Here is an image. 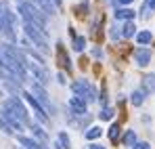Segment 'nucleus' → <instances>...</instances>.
I'll list each match as a JSON object with an SVG mask.
<instances>
[{
  "instance_id": "nucleus-1",
  "label": "nucleus",
  "mask_w": 155,
  "mask_h": 149,
  "mask_svg": "<svg viewBox=\"0 0 155 149\" xmlns=\"http://www.w3.org/2000/svg\"><path fill=\"white\" fill-rule=\"evenodd\" d=\"M17 8H19V13H21V17L25 19V23H34L38 25L44 34H46V15H42L36 6H31L27 0H23V2H19L17 4Z\"/></svg>"
},
{
  "instance_id": "nucleus-2",
  "label": "nucleus",
  "mask_w": 155,
  "mask_h": 149,
  "mask_svg": "<svg viewBox=\"0 0 155 149\" xmlns=\"http://www.w3.org/2000/svg\"><path fill=\"white\" fill-rule=\"evenodd\" d=\"M25 27V34H27V38L34 42V46H38V49L42 50V52H48L51 50V46H48V40H46V36H44V32L38 27V25H34V23H25L23 25Z\"/></svg>"
},
{
  "instance_id": "nucleus-3",
  "label": "nucleus",
  "mask_w": 155,
  "mask_h": 149,
  "mask_svg": "<svg viewBox=\"0 0 155 149\" xmlns=\"http://www.w3.org/2000/svg\"><path fill=\"white\" fill-rule=\"evenodd\" d=\"M71 90H74L76 97L84 99L86 103H88V101H97V88H94L88 80H76V82L71 84Z\"/></svg>"
},
{
  "instance_id": "nucleus-4",
  "label": "nucleus",
  "mask_w": 155,
  "mask_h": 149,
  "mask_svg": "<svg viewBox=\"0 0 155 149\" xmlns=\"http://www.w3.org/2000/svg\"><path fill=\"white\" fill-rule=\"evenodd\" d=\"M2 105H6L11 111H13V116L15 118H19L23 124H29V118H27V109L23 107V103L19 101V97H11V99H6Z\"/></svg>"
},
{
  "instance_id": "nucleus-5",
  "label": "nucleus",
  "mask_w": 155,
  "mask_h": 149,
  "mask_svg": "<svg viewBox=\"0 0 155 149\" xmlns=\"http://www.w3.org/2000/svg\"><path fill=\"white\" fill-rule=\"evenodd\" d=\"M21 97H23V99L27 101V103H29V107H31V109H34V113H36V118H38V120H40V122H42V124H46V122H48V116H46V109H44V107H42V105H40V101L36 99V97H34V93H21Z\"/></svg>"
},
{
  "instance_id": "nucleus-6",
  "label": "nucleus",
  "mask_w": 155,
  "mask_h": 149,
  "mask_svg": "<svg viewBox=\"0 0 155 149\" xmlns=\"http://www.w3.org/2000/svg\"><path fill=\"white\" fill-rule=\"evenodd\" d=\"M31 93H34V97L40 101V105H42L46 111L54 113V105L48 101V95H46V90L42 88V84H40V82H34V84H31Z\"/></svg>"
},
{
  "instance_id": "nucleus-7",
  "label": "nucleus",
  "mask_w": 155,
  "mask_h": 149,
  "mask_svg": "<svg viewBox=\"0 0 155 149\" xmlns=\"http://www.w3.org/2000/svg\"><path fill=\"white\" fill-rule=\"evenodd\" d=\"M25 67L29 69V74L34 76L40 84H48L51 80H48V74H46V69H44V65H40V63H31V61H27Z\"/></svg>"
},
{
  "instance_id": "nucleus-8",
  "label": "nucleus",
  "mask_w": 155,
  "mask_h": 149,
  "mask_svg": "<svg viewBox=\"0 0 155 149\" xmlns=\"http://www.w3.org/2000/svg\"><path fill=\"white\" fill-rule=\"evenodd\" d=\"M0 118H2V120H6V122L11 124V128L15 130V132L23 130V122H21L19 118H15V116H13V111H11V109H8L6 105H2V107H0Z\"/></svg>"
},
{
  "instance_id": "nucleus-9",
  "label": "nucleus",
  "mask_w": 155,
  "mask_h": 149,
  "mask_svg": "<svg viewBox=\"0 0 155 149\" xmlns=\"http://www.w3.org/2000/svg\"><path fill=\"white\" fill-rule=\"evenodd\" d=\"M0 32H2L11 42H15V40H17V34L13 32V25L6 21V17H4V13H2V2H0Z\"/></svg>"
},
{
  "instance_id": "nucleus-10",
  "label": "nucleus",
  "mask_w": 155,
  "mask_h": 149,
  "mask_svg": "<svg viewBox=\"0 0 155 149\" xmlns=\"http://www.w3.org/2000/svg\"><path fill=\"white\" fill-rule=\"evenodd\" d=\"M31 6H36L42 15H46V17H51V15H54V6H52L51 0H27Z\"/></svg>"
},
{
  "instance_id": "nucleus-11",
  "label": "nucleus",
  "mask_w": 155,
  "mask_h": 149,
  "mask_svg": "<svg viewBox=\"0 0 155 149\" xmlns=\"http://www.w3.org/2000/svg\"><path fill=\"white\" fill-rule=\"evenodd\" d=\"M69 109H71L74 116H86V101L74 95V97L69 99Z\"/></svg>"
},
{
  "instance_id": "nucleus-12",
  "label": "nucleus",
  "mask_w": 155,
  "mask_h": 149,
  "mask_svg": "<svg viewBox=\"0 0 155 149\" xmlns=\"http://www.w3.org/2000/svg\"><path fill=\"white\" fill-rule=\"evenodd\" d=\"M134 61H136L140 67H147V65L151 63V50H149V49H143V46H140V49H136V50H134Z\"/></svg>"
},
{
  "instance_id": "nucleus-13",
  "label": "nucleus",
  "mask_w": 155,
  "mask_h": 149,
  "mask_svg": "<svg viewBox=\"0 0 155 149\" xmlns=\"http://www.w3.org/2000/svg\"><path fill=\"white\" fill-rule=\"evenodd\" d=\"M57 46H59V49H57V59H59V65H61V67H65V69L69 72V69H71V61H69L67 52H65V49H63V44H61V42H59Z\"/></svg>"
},
{
  "instance_id": "nucleus-14",
  "label": "nucleus",
  "mask_w": 155,
  "mask_h": 149,
  "mask_svg": "<svg viewBox=\"0 0 155 149\" xmlns=\"http://www.w3.org/2000/svg\"><path fill=\"white\" fill-rule=\"evenodd\" d=\"M143 90L149 95V93H155V74H149L143 78Z\"/></svg>"
},
{
  "instance_id": "nucleus-15",
  "label": "nucleus",
  "mask_w": 155,
  "mask_h": 149,
  "mask_svg": "<svg viewBox=\"0 0 155 149\" xmlns=\"http://www.w3.org/2000/svg\"><path fill=\"white\" fill-rule=\"evenodd\" d=\"M134 15H136V13H134L132 8H128V6H126V8H117V11H115V19H126V21H132V19H134Z\"/></svg>"
},
{
  "instance_id": "nucleus-16",
  "label": "nucleus",
  "mask_w": 155,
  "mask_h": 149,
  "mask_svg": "<svg viewBox=\"0 0 155 149\" xmlns=\"http://www.w3.org/2000/svg\"><path fill=\"white\" fill-rule=\"evenodd\" d=\"M151 40H153V36H151V32H147V29H143V32H138V34H136V42H138L140 46L151 44Z\"/></svg>"
},
{
  "instance_id": "nucleus-17",
  "label": "nucleus",
  "mask_w": 155,
  "mask_h": 149,
  "mask_svg": "<svg viewBox=\"0 0 155 149\" xmlns=\"http://www.w3.org/2000/svg\"><path fill=\"white\" fill-rule=\"evenodd\" d=\"M101 134H103V128H101V126H90V128L84 132V137H86L88 141H94V139H99Z\"/></svg>"
},
{
  "instance_id": "nucleus-18",
  "label": "nucleus",
  "mask_w": 155,
  "mask_h": 149,
  "mask_svg": "<svg viewBox=\"0 0 155 149\" xmlns=\"http://www.w3.org/2000/svg\"><path fill=\"white\" fill-rule=\"evenodd\" d=\"M145 95H147V93H145L143 88H140V90H134V93L130 95V103H132V105H136V107H138V105H143Z\"/></svg>"
},
{
  "instance_id": "nucleus-19",
  "label": "nucleus",
  "mask_w": 155,
  "mask_h": 149,
  "mask_svg": "<svg viewBox=\"0 0 155 149\" xmlns=\"http://www.w3.org/2000/svg\"><path fill=\"white\" fill-rule=\"evenodd\" d=\"M29 126H31V134H34V137H36L38 141H42V143H46V139H48V137H46V132H44V130H42L40 126H36L34 122H29Z\"/></svg>"
},
{
  "instance_id": "nucleus-20",
  "label": "nucleus",
  "mask_w": 155,
  "mask_h": 149,
  "mask_svg": "<svg viewBox=\"0 0 155 149\" xmlns=\"http://www.w3.org/2000/svg\"><path fill=\"white\" fill-rule=\"evenodd\" d=\"M122 143H124L126 147H134V145H136V132H134V130H126Z\"/></svg>"
},
{
  "instance_id": "nucleus-21",
  "label": "nucleus",
  "mask_w": 155,
  "mask_h": 149,
  "mask_svg": "<svg viewBox=\"0 0 155 149\" xmlns=\"http://www.w3.org/2000/svg\"><path fill=\"white\" fill-rule=\"evenodd\" d=\"M134 34H136L134 23H132V21H126V23H124V27H122V36H124V38H132Z\"/></svg>"
},
{
  "instance_id": "nucleus-22",
  "label": "nucleus",
  "mask_w": 155,
  "mask_h": 149,
  "mask_svg": "<svg viewBox=\"0 0 155 149\" xmlns=\"http://www.w3.org/2000/svg\"><path fill=\"white\" fill-rule=\"evenodd\" d=\"M84 46H86V38H84V36H74V50L82 52Z\"/></svg>"
},
{
  "instance_id": "nucleus-23",
  "label": "nucleus",
  "mask_w": 155,
  "mask_h": 149,
  "mask_svg": "<svg viewBox=\"0 0 155 149\" xmlns=\"http://www.w3.org/2000/svg\"><path fill=\"white\" fill-rule=\"evenodd\" d=\"M59 143H61V147H63V149H69V147H71V141H69L67 132H59Z\"/></svg>"
},
{
  "instance_id": "nucleus-24",
  "label": "nucleus",
  "mask_w": 155,
  "mask_h": 149,
  "mask_svg": "<svg viewBox=\"0 0 155 149\" xmlns=\"http://www.w3.org/2000/svg\"><path fill=\"white\" fill-rule=\"evenodd\" d=\"M120 124H111V128H109V139L111 141H117V137H120Z\"/></svg>"
},
{
  "instance_id": "nucleus-25",
  "label": "nucleus",
  "mask_w": 155,
  "mask_h": 149,
  "mask_svg": "<svg viewBox=\"0 0 155 149\" xmlns=\"http://www.w3.org/2000/svg\"><path fill=\"white\" fill-rule=\"evenodd\" d=\"M99 118L101 120H111L113 118V107H103L101 113H99Z\"/></svg>"
},
{
  "instance_id": "nucleus-26",
  "label": "nucleus",
  "mask_w": 155,
  "mask_h": 149,
  "mask_svg": "<svg viewBox=\"0 0 155 149\" xmlns=\"http://www.w3.org/2000/svg\"><path fill=\"white\" fill-rule=\"evenodd\" d=\"M109 36H111V40H120V36H122L120 27H117V25H111V27H109Z\"/></svg>"
},
{
  "instance_id": "nucleus-27",
  "label": "nucleus",
  "mask_w": 155,
  "mask_h": 149,
  "mask_svg": "<svg viewBox=\"0 0 155 149\" xmlns=\"http://www.w3.org/2000/svg\"><path fill=\"white\" fill-rule=\"evenodd\" d=\"M0 130H4V132H8V134H13V132H15V130L11 128V124H8L6 120H2V118H0Z\"/></svg>"
},
{
  "instance_id": "nucleus-28",
  "label": "nucleus",
  "mask_w": 155,
  "mask_h": 149,
  "mask_svg": "<svg viewBox=\"0 0 155 149\" xmlns=\"http://www.w3.org/2000/svg\"><path fill=\"white\" fill-rule=\"evenodd\" d=\"M132 149H151V145H149L147 141H136V145Z\"/></svg>"
},
{
  "instance_id": "nucleus-29",
  "label": "nucleus",
  "mask_w": 155,
  "mask_h": 149,
  "mask_svg": "<svg viewBox=\"0 0 155 149\" xmlns=\"http://www.w3.org/2000/svg\"><path fill=\"white\" fill-rule=\"evenodd\" d=\"M92 55H94L97 59H103V50H101V49H94V50H92Z\"/></svg>"
},
{
  "instance_id": "nucleus-30",
  "label": "nucleus",
  "mask_w": 155,
  "mask_h": 149,
  "mask_svg": "<svg viewBox=\"0 0 155 149\" xmlns=\"http://www.w3.org/2000/svg\"><path fill=\"white\" fill-rule=\"evenodd\" d=\"M57 80H59V84H65V82H67V80H65V74H63V72L57 76Z\"/></svg>"
},
{
  "instance_id": "nucleus-31",
  "label": "nucleus",
  "mask_w": 155,
  "mask_h": 149,
  "mask_svg": "<svg viewBox=\"0 0 155 149\" xmlns=\"http://www.w3.org/2000/svg\"><path fill=\"white\" fill-rule=\"evenodd\" d=\"M88 149H105L103 145H99V143H92V145H88Z\"/></svg>"
},
{
  "instance_id": "nucleus-32",
  "label": "nucleus",
  "mask_w": 155,
  "mask_h": 149,
  "mask_svg": "<svg viewBox=\"0 0 155 149\" xmlns=\"http://www.w3.org/2000/svg\"><path fill=\"white\" fill-rule=\"evenodd\" d=\"M117 2H120V4H130L132 0H117Z\"/></svg>"
},
{
  "instance_id": "nucleus-33",
  "label": "nucleus",
  "mask_w": 155,
  "mask_h": 149,
  "mask_svg": "<svg viewBox=\"0 0 155 149\" xmlns=\"http://www.w3.org/2000/svg\"><path fill=\"white\" fill-rule=\"evenodd\" d=\"M52 2H54L57 6H61V4H63V0H52Z\"/></svg>"
},
{
  "instance_id": "nucleus-34",
  "label": "nucleus",
  "mask_w": 155,
  "mask_h": 149,
  "mask_svg": "<svg viewBox=\"0 0 155 149\" xmlns=\"http://www.w3.org/2000/svg\"><path fill=\"white\" fill-rule=\"evenodd\" d=\"M149 6H151V8H155V0H149Z\"/></svg>"
},
{
  "instance_id": "nucleus-35",
  "label": "nucleus",
  "mask_w": 155,
  "mask_h": 149,
  "mask_svg": "<svg viewBox=\"0 0 155 149\" xmlns=\"http://www.w3.org/2000/svg\"><path fill=\"white\" fill-rule=\"evenodd\" d=\"M0 97H2V88H0Z\"/></svg>"
}]
</instances>
